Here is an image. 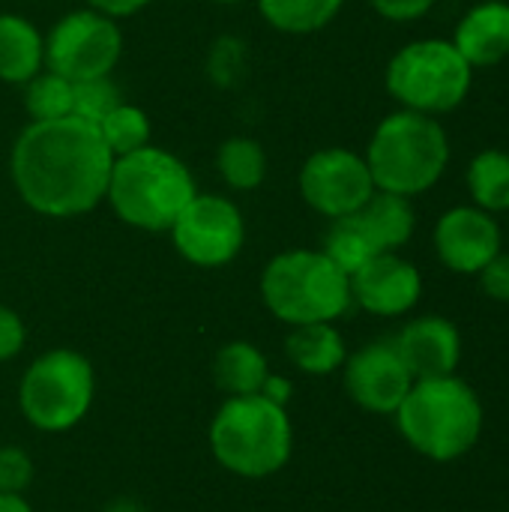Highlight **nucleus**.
<instances>
[{"mask_svg": "<svg viewBox=\"0 0 509 512\" xmlns=\"http://www.w3.org/2000/svg\"><path fill=\"white\" fill-rule=\"evenodd\" d=\"M114 156L96 123L75 114L27 123L12 144V183L39 216L75 219L105 201Z\"/></svg>", "mask_w": 509, "mask_h": 512, "instance_id": "obj_1", "label": "nucleus"}, {"mask_svg": "<svg viewBox=\"0 0 509 512\" xmlns=\"http://www.w3.org/2000/svg\"><path fill=\"white\" fill-rule=\"evenodd\" d=\"M207 444L228 474L267 480L291 462L294 426L285 405H276L264 393L228 396L210 420Z\"/></svg>", "mask_w": 509, "mask_h": 512, "instance_id": "obj_2", "label": "nucleus"}, {"mask_svg": "<svg viewBox=\"0 0 509 512\" xmlns=\"http://www.w3.org/2000/svg\"><path fill=\"white\" fill-rule=\"evenodd\" d=\"M393 417L405 444L432 462L468 456L477 447L486 420L477 390L456 375L414 381Z\"/></svg>", "mask_w": 509, "mask_h": 512, "instance_id": "obj_3", "label": "nucleus"}, {"mask_svg": "<svg viewBox=\"0 0 509 512\" xmlns=\"http://www.w3.org/2000/svg\"><path fill=\"white\" fill-rule=\"evenodd\" d=\"M195 177L183 159L162 147H141L117 156L108 177L105 201L114 216L138 231H171L174 219L195 198Z\"/></svg>", "mask_w": 509, "mask_h": 512, "instance_id": "obj_4", "label": "nucleus"}, {"mask_svg": "<svg viewBox=\"0 0 509 512\" xmlns=\"http://www.w3.org/2000/svg\"><path fill=\"white\" fill-rule=\"evenodd\" d=\"M267 312L288 324H333L351 306V276L321 249H288L267 261L261 273Z\"/></svg>", "mask_w": 509, "mask_h": 512, "instance_id": "obj_5", "label": "nucleus"}, {"mask_svg": "<svg viewBox=\"0 0 509 512\" xmlns=\"http://www.w3.org/2000/svg\"><path fill=\"white\" fill-rule=\"evenodd\" d=\"M366 165L372 171L375 189L417 198L429 192L450 165L447 129L429 114L402 108L384 117L372 132Z\"/></svg>", "mask_w": 509, "mask_h": 512, "instance_id": "obj_6", "label": "nucleus"}, {"mask_svg": "<svg viewBox=\"0 0 509 512\" xmlns=\"http://www.w3.org/2000/svg\"><path fill=\"white\" fill-rule=\"evenodd\" d=\"M96 372L75 348H51L39 354L18 381V411L36 432L63 435L75 429L93 408Z\"/></svg>", "mask_w": 509, "mask_h": 512, "instance_id": "obj_7", "label": "nucleus"}, {"mask_svg": "<svg viewBox=\"0 0 509 512\" xmlns=\"http://www.w3.org/2000/svg\"><path fill=\"white\" fill-rule=\"evenodd\" d=\"M387 93L417 114H450L456 111L474 84L471 63L447 39H417L393 54L387 63Z\"/></svg>", "mask_w": 509, "mask_h": 512, "instance_id": "obj_8", "label": "nucleus"}, {"mask_svg": "<svg viewBox=\"0 0 509 512\" xmlns=\"http://www.w3.org/2000/svg\"><path fill=\"white\" fill-rule=\"evenodd\" d=\"M123 57V30L114 18L96 9L63 15L45 36V69L69 78H105Z\"/></svg>", "mask_w": 509, "mask_h": 512, "instance_id": "obj_9", "label": "nucleus"}, {"mask_svg": "<svg viewBox=\"0 0 509 512\" xmlns=\"http://www.w3.org/2000/svg\"><path fill=\"white\" fill-rule=\"evenodd\" d=\"M171 240L183 261L201 270H216L231 264L243 252L246 219L231 198L195 192V198L174 219Z\"/></svg>", "mask_w": 509, "mask_h": 512, "instance_id": "obj_10", "label": "nucleus"}, {"mask_svg": "<svg viewBox=\"0 0 509 512\" xmlns=\"http://www.w3.org/2000/svg\"><path fill=\"white\" fill-rule=\"evenodd\" d=\"M297 183L303 201L330 222L357 213L375 195V180L366 165V156L348 147L315 150L303 162Z\"/></svg>", "mask_w": 509, "mask_h": 512, "instance_id": "obj_11", "label": "nucleus"}, {"mask_svg": "<svg viewBox=\"0 0 509 512\" xmlns=\"http://www.w3.org/2000/svg\"><path fill=\"white\" fill-rule=\"evenodd\" d=\"M345 393L369 414H396L414 378L393 342H369L348 354L342 366Z\"/></svg>", "mask_w": 509, "mask_h": 512, "instance_id": "obj_12", "label": "nucleus"}, {"mask_svg": "<svg viewBox=\"0 0 509 512\" xmlns=\"http://www.w3.org/2000/svg\"><path fill=\"white\" fill-rule=\"evenodd\" d=\"M435 255L438 261L462 276H477L498 252H504V234L492 213L459 204L435 222Z\"/></svg>", "mask_w": 509, "mask_h": 512, "instance_id": "obj_13", "label": "nucleus"}, {"mask_svg": "<svg viewBox=\"0 0 509 512\" xmlns=\"http://www.w3.org/2000/svg\"><path fill=\"white\" fill-rule=\"evenodd\" d=\"M423 297L420 270L399 252H381L351 273V300L375 318L408 315Z\"/></svg>", "mask_w": 509, "mask_h": 512, "instance_id": "obj_14", "label": "nucleus"}, {"mask_svg": "<svg viewBox=\"0 0 509 512\" xmlns=\"http://www.w3.org/2000/svg\"><path fill=\"white\" fill-rule=\"evenodd\" d=\"M399 357L405 360L414 381L456 375L462 360V336L450 318L423 315L408 321L393 339Z\"/></svg>", "mask_w": 509, "mask_h": 512, "instance_id": "obj_15", "label": "nucleus"}, {"mask_svg": "<svg viewBox=\"0 0 509 512\" xmlns=\"http://www.w3.org/2000/svg\"><path fill=\"white\" fill-rule=\"evenodd\" d=\"M459 54L471 63V69L495 66L509 57V3L507 0H483L465 12L450 39Z\"/></svg>", "mask_w": 509, "mask_h": 512, "instance_id": "obj_16", "label": "nucleus"}, {"mask_svg": "<svg viewBox=\"0 0 509 512\" xmlns=\"http://www.w3.org/2000/svg\"><path fill=\"white\" fill-rule=\"evenodd\" d=\"M351 216L360 222V228L366 231V237L372 240L378 252H399L414 237V228H417L411 198L381 192V189H375V195Z\"/></svg>", "mask_w": 509, "mask_h": 512, "instance_id": "obj_17", "label": "nucleus"}, {"mask_svg": "<svg viewBox=\"0 0 509 512\" xmlns=\"http://www.w3.org/2000/svg\"><path fill=\"white\" fill-rule=\"evenodd\" d=\"M45 69V39L24 15L0 12V81L27 84Z\"/></svg>", "mask_w": 509, "mask_h": 512, "instance_id": "obj_18", "label": "nucleus"}, {"mask_svg": "<svg viewBox=\"0 0 509 512\" xmlns=\"http://www.w3.org/2000/svg\"><path fill=\"white\" fill-rule=\"evenodd\" d=\"M285 357L297 372L312 378H327L345 366L348 348L333 324H303V327H291L285 339Z\"/></svg>", "mask_w": 509, "mask_h": 512, "instance_id": "obj_19", "label": "nucleus"}, {"mask_svg": "<svg viewBox=\"0 0 509 512\" xmlns=\"http://www.w3.org/2000/svg\"><path fill=\"white\" fill-rule=\"evenodd\" d=\"M270 378V363L264 351L252 342H228L216 351L213 381L225 396H252L261 393Z\"/></svg>", "mask_w": 509, "mask_h": 512, "instance_id": "obj_20", "label": "nucleus"}, {"mask_svg": "<svg viewBox=\"0 0 509 512\" xmlns=\"http://www.w3.org/2000/svg\"><path fill=\"white\" fill-rule=\"evenodd\" d=\"M261 18L288 36H309L333 24L345 0H255Z\"/></svg>", "mask_w": 509, "mask_h": 512, "instance_id": "obj_21", "label": "nucleus"}, {"mask_svg": "<svg viewBox=\"0 0 509 512\" xmlns=\"http://www.w3.org/2000/svg\"><path fill=\"white\" fill-rule=\"evenodd\" d=\"M216 171L234 192H252L267 180V153L249 135H231L219 144Z\"/></svg>", "mask_w": 509, "mask_h": 512, "instance_id": "obj_22", "label": "nucleus"}, {"mask_svg": "<svg viewBox=\"0 0 509 512\" xmlns=\"http://www.w3.org/2000/svg\"><path fill=\"white\" fill-rule=\"evenodd\" d=\"M468 192L474 207L486 213H509V153L507 150H483L471 159L468 168Z\"/></svg>", "mask_w": 509, "mask_h": 512, "instance_id": "obj_23", "label": "nucleus"}, {"mask_svg": "<svg viewBox=\"0 0 509 512\" xmlns=\"http://www.w3.org/2000/svg\"><path fill=\"white\" fill-rule=\"evenodd\" d=\"M99 135L102 141L108 144L111 156H129L141 147L150 144V117L144 108L138 105H129V102H120L111 114H105L99 123Z\"/></svg>", "mask_w": 509, "mask_h": 512, "instance_id": "obj_24", "label": "nucleus"}, {"mask_svg": "<svg viewBox=\"0 0 509 512\" xmlns=\"http://www.w3.org/2000/svg\"><path fill=\"white\" fill-rule=\"evenodd\" d=\"M24 108L30 114V123L42 120H60L72 114V81L42 69L24 84Z\"/></svg>", "mask_w": 509, "mask_h": 512, "instance_id": "obj_25", "label": "nucleus"}, {"mask_svg": "<svg viewBox=\"0 0 509 512\" xmlns=\"http://www.w3.org/2000/svg\"><path fill=\"white\" fill-rule=\"evenodd\" d=\"M333 264H339L348 276L357 273L366 261H372L375 255H381L372 240L366 237V231L360 228V222L354 216H342L333 219L327 237H324V249H321Z\"/></svg>", "mask_w": 509, "mask_h": 512, "instance_id": "obj_26", "label": "nucleus"}, {"mask_svg": "<svg viewBox=\"0 0 509 512\" xmlns=\"http://www.w3.org/2000/svg\"><path fill=\"white\" fill-rule=\"evenodd\" d=\"M120 102H123V96H120V87L111 81V75L72 81V114L87 123H99Z\"/></svg>", "mask_w": 509, "mask_h": 512, "instance_id": "obj_27", "label": "nucleus"}, {"mask_svg": "<svg viewBox=\"0 0 509 512\" xmlns=\"http://www.w3.org/2000/svg\"><path fill=\"white\" fill-rule=\"evenodd\" d=\"M33 483V459L15 444L0 447V492L24 495Z\"/></svg>", "mask_w": 509, "mask_h": 512, "instance_id": "obj_28", "label": "nucleus"}, {"mask_svg": "<svg viewBox=\"0 0 509 512\" xmlns=\"http://www.w3.org/2000/svg\"><path fill=\"white\" fill-rule=\"evenodd\" d=\"M243 48H246V45H243L240 39H231V36H222V39L213 45L207 69H210V78H213L216 84L228 87V84L237 81V75L243 72Z\"/></svg>", "mask_w": 509, "mask_h": 512, "instance_id": "obj_29", "label": "nucleus"}, {"mask_svg": "<svg viewBox=\"0 0 509 512\" xmlns=\"http://www.w3.org/2000/svg\"><path fill=\"white\" fill-rule=\"evenodd\" d=\"M27 345V324L24 318L0 303V363L15 360Z\"/></svg>", "mask_w": 509, "mask_h": 512, "instance_id": "obj_30", "label": "nucleus"}, {"mask_svg": "<svg viewBox=\"0 0 509 512\" xmlns=\"http://www.w3.org/2000/svg\"><path fill=\"white\" fill-rule=\"evenodd\" d=\"M480 288L489 300H498V303H509V255L507 252H498L480 273Z\"/></svg>", "mask_w": 509, "mask_h": 512, "instance_id": "obj_31", "label": "nucleus"}, {"mask_svg": "<svg viewBox=\"0 0 509 512\" xmlns=\"http://www.w3.org/2000/svg\"><path fill=\"white\" fill-rule=\"evenodd\" d=\"M369 3L387 21H417V18L429 15V9L438 0H369Z\"/></svg>", "mask_w": 509, "mask_h": 512, "instance_id": "obj_32", "label": "nucleus"}, {"mask_svg": "<svg viewBox=\"0 0 509 512\" xmlns=\"http://www.w3.org/2000/svg\"><path fill=\"white\" fill-rule=\"evenodd\" d=\"M87 6L117 21V18H129L141 12L144 6H150V0H87Z\"/></svg>", "mask_w": 509, "mask_h": 512, "instance_id": "obj_33", "label": "nucleus"}, {"mask_svg": "<svg viewBox=\"0 0 509 512\" xmlns=\"http://www.w3.org/2000/svg\"><path fill=\"white\" fill-rule=\"evenodd\" d=\"M261 393H264L267 399H273L276 405H285L288 396H291V381H285V378H279V375L270 372V378H267V384H264Z\"/></svg>", "mask_w": 509, "mask_h": 512, "instance_id": "obj_34", "label": "nucleus"}, {"mask_svg": "<svg viewBox=\"0 0 509 512\" xmlns=\"http://www.w3.org/2000/svg\"><path fill=\"white\" fill-rule=\"evenodd\" d=\"M0 512H33V507H30V501L24 495L0 492Z\"/></svg>", "mask_w": 509, "mask_h": 512, "instance_id": "obj_35", "label": "nucleus"}, {"mask_svg": "<svg viewBox=\"0 0 509 512\" xmlns=\"http://www.w3.org/2000/svg\"><path fill=\"white\" fill-rule=\"evenodd\" d=\"M210 3H219V6H237V3H246V0H210Z\"/></svg>", "mask_w": 509, "mask_h": 512, "instance_id": "obj_36", "label": "nucleus"}, {"mask_svg": "<svg viewBox=\"0 0 509 512\" xmlns=\"http://www.w3.org/2000/svg\"><path fill=\"white\" fill-rule=\"evenodd\" d=\"M120 512H135V510H126V507H123V510H120Z\"/></svg>", "mask_w": 509, "mask_h": 512, "instance_id": "obj_37", "label": "nucleus"}]
</instances>
